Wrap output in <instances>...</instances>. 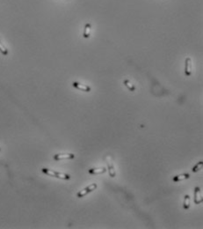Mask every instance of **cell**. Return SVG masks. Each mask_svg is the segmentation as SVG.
Segmentation results:
<instances>
[{
	"label": "cell",
	"mask_w": 203,
	"mask_h": 229,
	"mask_svg": "<svg viewBox=\"0 0 203 229\" xmlns=\"http://www.w3.org/2000/svg\"><path fill=\"white\" fill-rule=\"evenodd\" d=\"M42 172L43 174H45L46 175L48 176L56 177L58 179H62V180H70V175L68 174H64V173H61V172H56L52 169H49L47 167H42Z\"/></svg>",
	"instance_id": "6da1fadb"
},
{
	"label": "cell",
	"mask_w": 203,
	"mask_h": 229,
	"mask_svg": "<svg viewBox=\"0 0 203 229\" xmlns=\"http://www.w3.org/2000/svg\"><path fill=\"white\" fill-rule=\"evenodd\" d=\"M97 188H98L97 183H92V184H91V185H89L87 187H85L84 189H81L80 191H78V193L77 194V197H78V198H83V197H85V196H86L87 194H89V193L94 191Z\"/></svg>",
	"instance_id": "7a4b0ae2"
},
{
	"label": "cell",
	"mask_w": 203,
	"mask_h": 229,
	"mask_svg": "<svg viewBox=\"0 0 203 229\" xmlns=\"http://www.w3.org/2000/svg\"><path fill=\"white\" fill-rule=\"evenodd\" d=\"M75 158V155L74 153H68V152H65V153H56L55 154L53 159L55 161H63V160H72Z\"/></svg>",
	"instance_id": "3957f363"
},
{
	"label": "cell",
	"mask_w": 203,
	"mask_h": 229,
	"mask_svg": "<svg viewBox=\"0 0 203 229\" xmlns=\"http://www.w3.org/2000/svg\"><path fill=\"white\" fill-rule=\"evenodd\" d=\"M203 197L201 189L200 187L194 188V203L195 204H200L202 203Z\"/></svg>",
	"instance_id": "277c9868"
},
{
	"label": "cell",
	"mask_w": 203,
	"mask_h": 229,
	"mask_svg": "<svg viewBox=\"0 0 203 229\" xmlns=\"http://www.w3.org/2000/svg\"><path fill=\"white\" fill-rule=\"evenodd\" d=\"M192 69H193L192 60L190 57H187L185 60V74H186V76L189 77L192 75Z\"/></svg>",
	"instance_id": "5b68a950"
},
{
	"label": "cell",
	"mask_w": 203,
	"mask_h": 229,
	"mask_svg": "<svg viewBox=\"0 0 203 229\" xmlns=\"http://www.w3.org/2000/svg\"><path fill=\"white\" fill-rule=\"evenodd\" d=\"M72 86L75 87V88L78 89V90H81L83 92H86V93H89L91 92V87L87 86V85H84V84L79 83V82H77V81H74L72 83Z\"/></svg>",
	"instance_id": "8992f818"
},
{
	"label": "cell",
	"mask_w": 203,
	"mask_h": 229,
	"mask_svg": "<svg viewBox=\"0 0 203 229\" xmlns=\"http://www.w3.org/2000/svg\"><path fill=\"white\" fill-rule=\"evenodd\" d=\"M189 177H190L189 174H180V175H177L172 177V181L175 182H181V181H184V180H187Z\"/></svg>",
	"instance_id": "52a82bcc"
},
{
	"label": "cell",
	"mask_w": 203,
	"mask_h": 229,
	"mask_svg": "<svg viewBox=\"0 0 203 229\" xmlns=\"http://www.w3.org/2000/svg\"><path fill=\"white\" fill-rule=\"evenodd\" d=\"M107 170L109 172V175L112 178H115V175H116V171H115V166H114V163L111 161H107Z\"/></svg>",
	"instance_id": "ba28073f"
},
{
	"label": "cell",
	"mask_w": 203,
	"mask_h": 229,
	"mask_svg": "<svg viewBox=\"0 0 203 229\" xmlns=\"http://www.w3.org/2000/svg\"><path fill=\"white\" fill-rule=\"evenodd\" d=\"M106 172V168L105 167H99V168H90L88 173L90 175H99V174H104Z\"/></svg>",
	"instance_id": "9c48e42d"
},
{
	"label": "cell",
	"mask_w": 203,
	"mask_h": 229,
	"mask_svg": "<svg viewBox=\"0 0 203 229\" xmlns=\"http://www.w3.org/2000/svg\"><path fill=\"white\" fill-rule=\"evenodd\" d=\"M91 30H92V25H91V23H86L85 26H84V28H83V36L84 38H89L90 35H91Z\"/></svg>",
	"instance_id": "30bf717a"
},
{
	"label": "cell",
	"mask_w": 203,
	"mask_h": 229,
	"mask_svg": "<svg viewBox=\"0 0 203 229\" xmlns=\"http://www.w3.org/2000/svg\"><path fill=\"white\" fill-rule=\"evenodd\" d=\"M123 83H124V85H125L126 86H127V88L129 89V90H130L131 92H134V91H135V85H133L132 82H130V80H129V79H125V80L123 81Z\"/></svg>",
	"instance_id": "8fae6325"
},
{
	"label": "cell",
	"mask_w": 203,
	"mask_h": 229,
	"mask_svg": "<svg viewBox=\"0 0 203 229\" xmlns=\"http://www.w3.org/2000/svg\"><path fill=\"white\" fill-rule=\"evenodd\" d=\"M183 207L185 210H188L190 207V197L188 195H186L184 197V203H183Z\"/></svg>",
	"instance_id": "7c38bea8"
},
{
	"label": "cell",
	"mask_w": 203,
	"mask_h": 229,
	"mask_svg": "<svg viewBox=\"0 0 203 229\" xmlns=\"http://www.w3.org/2000/svg\"><path fill=\"white\" fill-rule=\"evenodd\" d=\"M0 52H1L2 55H4V56H8V54H9V51H8L7 48L5 47L1 41H0Z\"/></svg>",
	"instance_id": "4fadbf2b"
},
{
	"label": "cell",
	"mask_w": 203,
	"mask_h": 229,
	"mask_svg": "<svg viewBox=\"0 0 203 229\" xmlns=\"http://www.w3.org/2000/svg\"><path fill=\"white\" fill-rule=\"evenodd\" d=\"M202 166H203V161H199L198 163L192 168V171H193V173H196V172L200 171V170L202 168Z\"/></svg>",
	"instance_id": "5bb4252c"
},
{
	"label": "cell",
	"mask_w": 203,
	"mask_h": 229,
	"mask_svg": "<svg viewBox=\"0 0 203 229\" xmlns=\"http://www.w3.org/2000/svg\"><path fill=\"white\" fill-rule=\"evenodd\" d=\"M0 152H1V148H0Z\"/></svg>",
	"instance_id": "9a60e30c"
}]
</instances>
